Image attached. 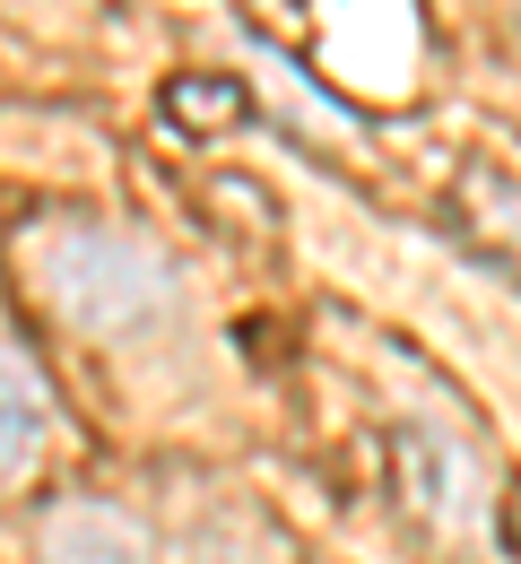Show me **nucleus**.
I'll return each mask as SVG.
<instances>
[{"label": "nucleus", "instance_id": "3", "mask_svg": "<svg viewBox=\"0 0 521 564\" xmlns=\"http://www.w3.org/2000/svg\"><path fill=\"white\" fill-rule=\"evenodd\" d=\"M35 539H44V564H149V530H140V512H122V503H105V495H70V503H53Z\"/></svg>", "mask_w": 521, "mask_h": 564}, {"label": "nucleus", "instance_id": "6", "mask_svg": "<svg viewBox=\"0 0 521 564\" xmlns=\"http://www.w3.org/2000/svg\"><path fill=\"white\" fill-rule=\"evenodd\" d=\"M496 539H504V556L521 564V487H504V495H496Z\"/></svg>", "mask_w": 521, "mask_h": 564}, {"label": "nucleus", "instance_id": "5", "mask_svg": "<svg viewBox=\"0 0 521 564\" xmlns=\"http://www.w3.org/2000/svg\"><path fill=\"white\" fill-rule=\"evenodd\" d=\"M243 78H226V70H183V78H165V113L183 122V131H226V122H243Z\"/></svg>", "mask_w": 521, "mask_h": 564}, {"label": "nucleus", "instance_id": "4", "mask_svg": "<svg viewBox=\"0 0 521 564\" xmlns=\"http://www.w3.org/2000/svg\"><path fill=\"white\" fill-rule=\"evenodd\" d=\"M35 443H44V391H35V373L18 356L0 348V478H18L35 460Z\"/></svg>", "mask_w": 521, "mask_h": 564}, {"label": "nucleus", "instance_id": "2", "mask_svg": "<svg viewBox=\"0 0 521 564\" xmlns=\"http://www.w3.org/2000/svg\"><path fill=\"white\" fill-rule=\"evenodd\" d=\"M391 460H400L409 512H426L435 530H469V521H478V469H469L460 443H444L435 425H400V434H391Z\"/></svg>", "mask_w": 521, "mask_h": 564}, {"label": "nucleus", "instance_id": "1", "mask_svg": "<svg viewBox=\"0 0 521 564\" xmlns=\"http://www.w3.org/2000/svg\"><path fill=\"white\" fill-rule=\"evenodd\" d=\"M53 304L70 313L87 339H156L174 322V270L156 261L140 235H113V226H78L53 252Z\"/></svg>", "mask_w": 521, "mask_h": 564}]
</instances>
